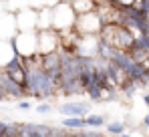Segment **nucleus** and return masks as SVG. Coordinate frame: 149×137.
I'll return each mask as SVG.
<instances>
[{"mask_svg":"<svg viewBox=\"0 0 149 137\" xmlns=\"http://www.w3.org/2000/svg\"><path fill=\"white\" fill-rule=\"evenodd\" d=\"M52 26V12L50 6H42L36 10V30H47Z\"/></svg>","mask_w":149,"mask_h":137,"instance_id":"ddd939ff","label":"nucleus"},{"mask_svg":"<svg viewBox=\"0 0 149 137\" xmlns=\"http://www.w3.org/2000/svg\"><path fill=\"white\" fill-rule=\"evenodd\" d=\"M14 48H12V43L10 41H0V68L4 67L12 57H14Z\"/></svg>","mask_w":149,"mask_h":137,"instance_id":"dca6fc26","label":"nucleus"},{"mask_svg":"<svg viewBox=\"0 0 149 137\" xmlns=\"http://www.w3.org/2000/svg\"><path fill=\"white\" fill-rule=\"evenodd\" d=\"M10 43L18 57H32L38 52V32L36 30H18Z\"/></svg>","mask_w":149,"mask_h":137,"instance_id":"20e7f679","label":"nucleus"},{"mask_svg":"<svg viewBox=\"0 0 149 137\" xmlns=\"http://www.w3.org/2000/svg\"><path fill=\"white\" fill-rule=\"evenodd\" d=\"M101 28H103V20H101L97 8L91 10V12L79 14L77 20H74V32H77L79 36H85V34H99Z\"/></svg>","mask_w":149,"mask_h":137,"instance_id":"39448f33","label":"nucleus"},{"mask_svg":"<svg viewBox=\"0 0 149 137\" xmlns=\"http://www.w3.org/2000/svg\"><path fill=\"white\" fill-rule=\"evenodd\" d=\"M107 4H111L113 8H129V6H135L137 4V0H109Z\"/></svg>","mask_w":149,"mask_h":137,"instance_id":"6ab92c4d","label":"nucleus"},{"mask_svg":"<svg viewBox=\"0 0 149 137\" xmlns=\"http://www.w3.org/2000/svg\"><path fill=\"white\" fill-rule=\"evenodd\" d=\"M119 137H133V135H129V133H121Z\"/></svg>","mask_w":149,"mask_h":137,"instance_id":"7c9ffc66","label":"nucleus"},{"mask_svg":"<svg viewBox=\"0 0 149 137\" xmlns=\"http://www.w3.org/2000/svg\"><path fill=\"white\" fill-rule=\"evenodd\" d=\"M34 111L40 115H50V111H52V107H50L49 103H40V105H36L34 107Z\"/></svg>","mask_w":149,"mask_h":137,"instance_id":"412c9836","label":"nucleus"},{"mask_svg":"<svg viewBox=\"0 0 149 137\" xmlns=\"http://www.w3.org/2000/svg\"><path fill=\"white\" fill-rule=\"evenodd\" d=\"M38 32V55H49L56 52L61 48V34L52 28L47 30H36Z\"/></svg>","mask_w":149,"mask_h":137,"instance_id":"423d86ee","label":"nucleus"},{"mask_svg":"<svg viewBox=\"0 0 149 137\" xmlns=\"http://www.w3.org/2000/svg\"><path fill=\"white\" fill-rule=\"evenodd\" d=\"M85 137H105V135L99 131H85Z\"/></svg>","mask_w":149,"mask_h":137,"instance_id":"393cba45","label":"nucleus"},{"mask_svg":"<svg viewBox=\"0 0 149 137\" xmlns=\"http://www.w3.org/2000/svg\"><path fill=\"white\" fill-rule=\"evenodd\" d=\"M16 107L20 109V111H28L32 105H30V101H24V99H18V103H16Z\"/></svg>","mask_w":149,"mask_h":137,"instance_id":"4be33fe9","label":"nucleus"},{"mask_svg":"<svg viewBox=\"0 0 149 137\" xmlns=\"http://www.w3.org/2000/svg\"><path fill=\"white\" fill-rule=\"evenodd\" d=\"M16 30H36V10L30 6H22L14 12Z\"/></svg>","mask_w":149,"mask_h":137,"instance_id":"6e6552de","label":"nucleus"},{"mask_svg":"<svg viewBox=\"0 0 149 137\" xmlns=\"http://www.w3.org/2000/svg\"><path fill=\"white\" fill-rule=\"evenodd\" d=\"M4 12H8V8H6V2H4V0H0V16H2Z\"/></svg>","mask_w":149,"mask_h":137,"instance_id":"bb28decb","label":"nucleus"},{"mask_svg":"<svg viewBox=\"0 0 149 137\" xmlns=\"http://www.w3.org/2000/svg\"><path fill=\"white\" fill-rule=\"evenodd\" d=\"M143 103L147 105V109H149V93H145V95H143Z\"/></svg>","mask_w":149,"mask_h":137,"instance_id":"cd10ccee","label":"nucleus"},{"mask_svg":"<svg viewBox=\"0 0 149 137\" xmlns=\"http://www.w3.org/2000/svg\"><path fill=\"white\" fill-rule=\"evenodd\" d=\"M6 129H8V123L0 121V137H4V133H6Z\"/></svg>","mask_w":149,"mask_h":137,"instance_id":"a878e982","label":"nucleus"},{"mask_svg":"<svg viewBox=\"0 0 149 137\" xmlns=\"http://www.w3.org/2000/svg\"><path fill=\"white\" fill-rule=\"evenodd\" d=\"M145 67H147V71H149V61H147V63H145Z\"/></svg>","mask_w":149,"mask_h":137,"instance_id":"2f4dec72","label":"nucleus"},{"mask_svg":"<svg viewBox=\"0 0 149 137\" xmlns=\"http://www.w3.org/2000/svg\"><path fill=\"white\" fill-rule=\"evenodd\" d=\"M0 101H6V93L2 91V68H0Z\"/></svg>","mask_w":149,"mask_h":137,"instance_id":"b1692460","label":"nucleus"},{"mask_svg":"<svg viewBox=\"0 0 149 137\" xmlns=\"http://www.w3.org/2000/svg\"><path fill=\"white\" fill-rule=\"evenodd\" d=\"M2 91L6 93V99H22L24 97V89H22V85H18V83H14L12 79H8L6 75H4V71H2Z\"/></svg>","mask_w":149,"mask_h":137,"instance_id":"f8f14e48","label":"nucleus"},{"mask_svg":"<svg viewBox=\"0 0 149 137\" xmlns=\"http://www.w3.org/2000/svg\"><path fill=\"white\" fill-rule=\"evenodd\" d=\"M89 111H91V105L83 101H67L58 107V113L65 117H85Z\"/></svg>","mask_w":149,"mask_h":137,"instance_id":"9d476101","label":"nucleus"},{"mask_svg":"<svg viewBox=\"0 0 149 137\" xmlns=\"http://www.w3.org/2000/svg\"><path fill=\"white\" fill-rule=\"evenodd\" d=\"M107 131L111 135H121V133H125V123H121V121H111V123H107Z\"/></svg>","mask_w":149,"mask_h":137,"instance_id":"a211bd4d","label":"nucleus"},{"mask_svg":"<svg viewBox=\"0 0 149 137\" xmlns=\"http://www.w3.org/2000/svg\"><path fill=\"white\" fill-rule=\"evenodd\" d=\"M61 127H65L69 131H79V129H85L87 123H85V117H65L61 121Z\"/></svg>","mask_w":149,"mask_h":137,"instance_id":"2eb2a0df","label":"nucleus"},{"mask_svg":"<svg viewBox=\"0 0 149 137\" xmlns=\"http://www.w3.org/2000/svg\"><path fill=\"white\" fill-rule=\"evenodd\" d=\"M143 125H145V127H147V129H149V113L145 115V117H143Z\"/></svg>","mask_w":149,"mask_h":137,"instance_id":"c85d7f7f","label":"nucleus"},{"mask_svg":"<svg viewBox=\"0 0 149 137\" xmlns=\"http://www.w3.org/2000/svg\"><path fill=\"white\" fill-rule=\"evenodd\" d=\"M95 2H97V4H107L109 0H95Z\"/></svg>","mask_w":149,"mask_h":137,"instance_id":"c756f323","label":"nucleus"},{"mask_svg":"<svg viewBox=\"0 0 149 137\" xmlns=\"http://www.w3.org/2000/svg\"><path fill=\"white\" fill-rule=\"evenodd\" d=\"M85 123H87V127L99 129V127L105 125V117L103 115H97V113H87L85 115Z\"/></svg>","mask_w":149,"mask_h":137,"instance_id":"f3484780","label":"nucleus"},{"mask_svg":"<svg viewBox=\"0 0 149 137\" xmlns=\"http://www.w3.org/2000/svg\"><path fill=\"white\" fill-rule=\"evenodd\" d=\"M67 137H85V129H79V131H74V133H69V131H67Z\"/></svg>","mask_w":149,"mask_h":137,"instance_id":"5701e85b","label":"nucleus"},{"mask_svg":"<svg viewBox=\"0 0 149 137\" xmlns=\"http://www.w3.org/2000/svg\"><path fill=\"white\" fill-rule=\"evenodd\" d=\"M40 68L58 87V77H61V57H58V50L56 52H49V55H40Z\"/></svg>","mask_w":149,"mask_h":137,"instance_id":"1a4fd4ad","label":"nucleus"},{"mask_svg":"<svg viewBox=\"0 0 149 137\" xmlns=\"http://www.w3.org/2000/svg\"><path fill=\"white\" fill-rule=\"evenodd\" d=\"M24 95L34 99H50L56 95V83L40 68V65H30L26 67V77L22 83Z\"/></svg>","mask_w":149,"mask_h":137,"instance_id":"f257e3e1","label":"nucleus"},{"mask_svg":"<svg viewBox=\"0 0 149 137\" xmlns=\"http://www.w3.org/2000/svg\"><path fill=\"white\" fill-rule=\"evenodd\" d=\"M50 12H52V30L56 32H67V30H73L74 28V20H77V14L71 8L69 2H56L54 6H50Z\"/></svg>","mask_w":149,"mask_h":137,"instance_id":"7ed1b4c3","label":"nucleus"},{"mask_svg":"<svg viewBox=\"0 0 149 137\" xmlns=\"http://www.w3.org/2000/svg\"><path fill=\"white\" fill-rule=\"evenodd\" d=\"M58 2H69V0H58Z\"/></svg>","mask_w":149,"mask_h":137,"instance_id":"473e14b6","label":"nucleus"},{"mask_svg":"<svg viewBox=\"0 0 149 137\" xmlns=\"http://www.w3.org/2000/svg\"><path fill=\"white\" fill-rule=\"evenodd\" d=\"M99 38L105 41V43H109V45H113L119 50H129L135 34L129 28L121 26V24H103V28L99 32Z\"/></svg>","mask_w":149,"mask_h":137,"instance_id":"f03ea898","label":"nucleus"},{"mask_svg":"<svg viewBox=\"0 0 149 137\" xmlns=\"http://www.w3.org/2000/svg\"><path fill=\"white\" fill-rule=\"evenodd\" d=\"M4 75L8 77V79H12L14 83H18V85H22L24 83V77H26V67H24V61H22V57H18V55H14L4 67Z\"/></svg>","mask_w":149,"mask_h":137,"instance_id":"0eeeda50","label":"nucleus"},{"mask_svg":"<svg viewBox=\"0 0 149 137\" xmlns=\"http://www.w3.org/2000/svg\"><path fill=\"white\" fill-rule=\"evenodd\" d=\"M69 4H71V8L74 10L77 16L79 14H85V12H91V10L97 8V2L95 0H69Z\"/></svg>","mask_w":149,"mask_h":137,"instance_id":"4468645a","label":"nucleus"},{"mask_svg":"<svg viewBox=\"0 0 149 137\" xmlns=\"http://www.w3.org/2000/svg\"><path fill=\"white\" fill-rule=\"evenodd\" d=\"M16 20H14V12H4L0 16V41H12V36L16 34Z\"/></svg>","mask_w":149,"mask_h":137,"instance_id":"9b49d317","label":"nucleus"},{"mask_svg":"<svg viewBox=\"0 0 149 137\" xmlns=\"http://www.w3.org/2000/svg\"><path fill=\"white\" fill-rule=\"evenodd\" d=\"M67 131L69 129H65V127H50L47 137H67Z\"/></svg>","mask_w":149,"mask_h":137,"instance_id":"aec40b11","label":"nucleus"}]
</instances>
